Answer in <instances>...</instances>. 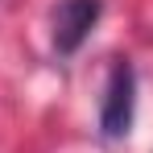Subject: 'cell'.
I'll return each mask as SVG.
<instances>
[{"label": "cell", "mask_w": 153, "mask_h": 153, "mask_svg": "<svg viewBox=\"0 0 153 153\" xmlns=\"http://www.w3.org/2000/svg\"><path fill=\"white\" fill-rule=\"evenodd\" d=\"M100 13H103L100 0H62L54 8V50L58 54H75L91 37Z\"/></svg>", "instance_id": "2"}, {"label": "cell", "mask_w": 153, "mask_h": 153, "mask_svg": "<svg viewBox=\"0 0 153 153\" xmlns=\"http://www.w3.org/2000/svg\"><path fill=\"white\" fill-rule=\"evenodd\" d=\"M132 108H137V75L128 62L112 66L108 79V91H103V108H100V128L108 141H120L132 128Z\"/></svg>", "instance_id": "1"}]
</instances>
